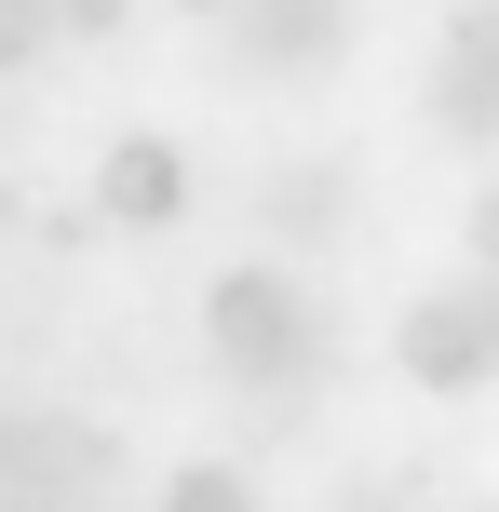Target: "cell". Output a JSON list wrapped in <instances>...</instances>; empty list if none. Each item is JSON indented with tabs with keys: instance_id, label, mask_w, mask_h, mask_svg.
Masks as SVG:
<instances>
[{
	"instance_id": "1",
	"label": "cell",
	"mask_w": 499,
	"mask_h": 512,
	"mask_svg": "<svg viewBox=\"0 0 499 512\" xmlns=\"http://www.w3.org/2000/svg\"><path fill=\"white\" fill-rule=\"evenodd\" d=\"M203 337H216V364H230V378H257V391H297V378L324 364L311 297H297L270 256H230V270L203 283Z\"/></svg>"
},
{
	"instance_id": "2",
	"label": "cell",
	"mask_w": 499,
	"mask_h": 512,
	"mask_svg": "<svg viewBox=\"0 0 499 512\" xmlns=\"http://www.w3.org/2000/svg\"><path fill=\"white\" fill-rule=\"evenodd\" d=\"M392 364H405L419 391H486V378H499V283H486V270L432 283V297L392 324Z\"/></svg>"
},
{
	"instance_id": "3",
	"label": "cell",
	"mask_w": 499,
	"mask_h": 512,
	"mask_svg": "<svg viewBox=\"0 0 499 512\" xmlns=\"http://www.w3.org/2000/svg\"><path fill=\"white\" fill-rule=\"evenodd\" d=\"M432 122L473 135V149H499V0L446 27V54H432Z\"/></svg>"
},
{
	"instance_id": "4",
	"label": "cell",
	"mask_w": 499,
	"mask_h": 512,
	"mask_svg": "<svg viewBox=\"0 0 499 512\" xmlns=\"http://www.w3.org/2000/svg\"><path fill=\"white\" fill-rule=\"evenodd\" d=\"M176 216H189V162L162 135H122L95 162V230H176Z\"/></svg>"
},
{
	"instance_id": "5",
	"label": "cell",
	"mask_w": 499,
	"mask_h": 512,
	"mask_svg": "<svg viewBox=\"0 0 499 512\" xmlns=\"http://www.w3.org/2000/svg\"><path fill=\"white\" fill-rule=\"evenodd\" d=\"M230 41H243V68H338L351 0H230Z\"/></svg>"
},
{
	"instance_id": "6",
	"label": "cell",
	"mask_w": 499,
	"mask_h": 512,
	"mask_svg": "<svg viewBox=\"0 0 499 512\" xmlns=\"http://www.w3.org/2000/svg\"><path fill=\"white\" fill-rule=\"evenodd\" d=\"M257 203H270V230H284V243H324V230L351 216V176H338V162H297V176L257 189Z\"/></svg>"
},
{
	"instance_id": "7",
	"label": "cell",
	"mask_w": 499,
	"mask_h": 512,
	"mask_svg": "<svg viewBox=\"0 0 499 512\" xmlns=\"http://www.w3.org/2000/svg\"><path fill=\"white\" fill-rule=\"evenodd\" d=\"M162 512H257V486L230 459H189V472H162Z\"/></svg>"
},
{
	"instance_id": "8",
	"label": "cell",
	"mask_w": 499,
	"mask_h": 512,
	"mask_svg": "<svg viewBox=\"0 0 499 512\" xmlns=\"http://www.w3.org/2000/svg\"><path fill=\"white\" fill-rule=\"evenodd\" d=\"M54 54V0H0V81Z\"/></svg>"
},
{
	"instance_id": "9",
	"label": "cell",
	"mask_w": 499,
	"mask_h": 512,
	"mask_svg": "<svg viewBox=\"0 0 499 512\" xmlns=\"http://www.w3.org/2000/svg\"><path fill=\"white\" fill-rule=\"evenodd\" d=\"M122 27V0H54V41H108Z\"/></svg>"
},
{
	"instance_id": "10",
	"label": "cell",
	"mask_w": 499,
	"mask_h": 512,
	"mask_svg": "<svg viewBox=\"0 0 499 512\" xmlns=\"http://www.w3.org/2000/svg\"><path fill=\"white\" fill-rule=\"evenodd\" d=\"M473 270L499 283V189H486V203H473Z\"/></svg>"
},
{
	"instance_id": "11",
	"label": "cell",
	"mask_w": 499,
	"mask_h": 512,
	"mask_svg": "<svg viewBox=\"0 0 499 512\" xmlns=\"http://www.w3.org/2000/svg\"><path fill=\"white\" fill-rule=\"evenodd\" d=\"M351 512H392V486H365V499H351Z\"/></svg>"
},
{
	"instance_id": "12",
	"label": "cell",
	"mask_w": 499,
	"mask_h": 512,
	"mask_svg": "<svg viewBox=\"0 0 499 512\" xmlns=\"http://www.w3.org/2000/svg\"><path fill=\"white\" fill-rule=\"evenodd\" d=\"M189 14H230V0H189Z\"/></svg>"
},
{
	"instance_id": "13",
	"label": "cell",
	"mask_w": 499,
	"mask_h": 512,
	"mask_svg": "<svg viewBox=\"0 0 499 512\" xmlns=\"http://www.w3.org/2000/svg\"><path fill=\"white\" fill-rule=\"evenodd\" d=\"M459 512H499V499H459Z\"/></svg>"
}]
</instances>
